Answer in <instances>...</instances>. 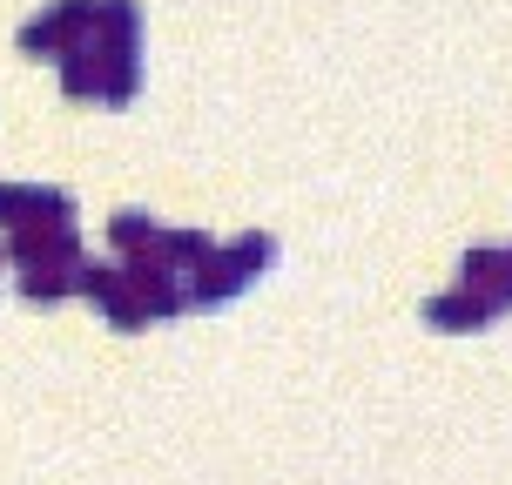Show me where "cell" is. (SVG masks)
<instances>
[{
	"label": "cell",
	"mask_w": 512,
	"mask_h": 485,
	"mask_svg": "<svg viewBox=\"0 0 512 485\" xmlns=\"http://www.w3.org/2000/svg\"><path fill=\"white\" fill-rule=\"evenodd\" d=\"M0 256H7L14 270H75L81 236H75V223H27V230H7Z\"/></svg>",
	"instance_id": "obj_4"
},
{
	"label": "cell",
	"mask_w": 512,
	"mask_h": 485,
	"mask_svg": "<svg viewBox=\"0 0 512 485\" xmlns=\"http://www.w3.org/2000/svg\"><path fill=\"white\" fill-rule=\"evenodd\" d=\"M459 290H472L492 317H506V310H512V243H506V250H465Z\"/></svg>",
	"instance_id": "obj_6"
},
{
	"label": "cell",
	"mask_w": 512,
	"mask_h": 485,
	"mask_svg": "<svg viewBox=\"0 0 512 485\" xmlns=\"http://www.w3.org/2000/svg\"><path fill=\"white\" fill-rule=\"evenodd\" d=\"M135 88H142V7L135 0H102L95 34L61 54V95L128 108Z\"/></svg>",
	"instance_id": "obj_1"
},
{
	"label": "cell",
	"mask_w": 512,
	"mask_h": 485,
	"mask_svg": "<svg viewBox=\"0 0 512 485\" xmlns=\"http://www.w3.org/2000/svg\"><path fill=\"white\" fill-rule=\"evenodd\" d=\"M209 250H216V243H209L203 230H155V243H149V256L162 263V270H176V277H189Z\"/></svg>",
	"instance_id": "obj_8"
},
{
	"label": "cell",
	"mask_w": 512,
	"mask_h": 485,
	"mask_svg": "<svg viewBox=\"0 0 512 485\" xmlns=\"http://www.w3.org/2000/svg\"><path fill=\"white\" fill-rule=\"evenodd\" d=\"M27 223H75V196L41 182H0V230H27Z\"/></svg>",
	"instance_id": "obj_5"
},
{
	"label": "cell",
	"mask_w": 512,
	"mask_h": 485,
	"mask_svg": "<svg viewBox=\"0 0 512 485\" xmlns=\"http://www.w3.org/2000/svg\"><path fill=\"white\" fill-rule=\"evenodd\" d=\"M277 263V236H263V230H243L236 243H216V250L182 277V290H189V310H223L236 304L243 290H250L263 270Z\"/></svg>",
	"instance_id": "obj_2"
},
{
	"label": "cell",
	"mask_w": 512,
	"mask_h": 485,
	"mask_svg": "<svg viewBox=\"0 0 512 485\" xmlns=\"http://www.w3.org/2000/svg\"><path fill=\"white\" fill-rule=\"evenodd\" d=\"M155 230H162L155 216H142V209H122V216L108 223V250H115V256H142V250L155 243Z\"/></svg>",
	"instance_id": "obj_9"
},
{
	"label": "cell",
	"mask_w": 512,
	"mask_h": 485,
	"mask_svg": "<svg viewBox=\"0 0 512 485\" xmlns=\"http://www.w3.org/2000/svg\"><path fill=\"white\" fill-rule=\"evenodd\" d=\"M95 7H102V0H54L48 14L21 21V34H14V41H21L27 61H61L75 41H88V34H95Z\"/></svg>",
	"instance_id": "obj_3"
},
{
	"label": "cell",
	"mask_w": 512,
	"mask_h": 485,
	"mask_svg": "<svg viewBox=\"0 0 512 485\" xmlns=\"http://www.w3.org/2000/svg\"><path fill=\"white\" fill-rule=\"evenodd\" d=\"M425 324H432V331L465 337V331H486V324H492V310L479 304L472 290H438L432 304H425Z\"/></svg>",
	"instance_id": "obj_7"
}]
</instances>
